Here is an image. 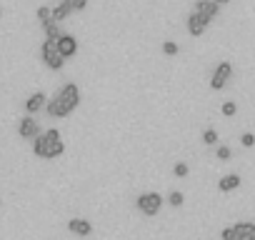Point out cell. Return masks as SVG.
I'll return each mask as SVG.
<instances>
[{
	"mask_svg": "<svg viewBox=\"0 0 255 240\" xmlns=\"http://www.w3.org/2000/svg\"><path fill=\"white\" fill-rule=\"evenodd\" d=\"M80 105V88L75 83H65L48 103H45V113L50 118H68L75 108Z\"/></svg>",
	"mask_w": 255,
	"mask_h": 240,
	"instance_id": "cell-1",
	"label": "cell"
},
{
	"mask_svg": "<svg viewBox=\"0 0 255 240\" xmlns=\"http://www.w3.org/2000/svg\"><path fill=\"white\" fill-rule=\"evenodd\" d=\"M65 153V143L60 138V130L58 128H50L45 130L43 135H38L33 140V155L35 158H43V160H55Z\"/></svg>",
	"mask_w": 255,
	"mask_h": 240,
	"instance_id": "cell-2",
	"label": "cell"
},
{
	"mask_svg": "<svg viewBox=\"0 0 255 240\" xmlns=\"http://www.w3.org/2000/svg\"><path fill=\"white\" fill-rule=\"evenodd\" d=\"M163 203H165V200H163L160 193H143V195L135 198V208H138L145 218H155V215L160 213Z\"/></svg>",
	"mask_w": 255,
	"mask_h": 240,
	"instance_id": "cell-3",
	"label": "cell"
},
{
	"mask_svg": "<svg viewBox=\"0 0 255 240\" xmlns=\"http://www.w3.org/2000/svg\"><path fill=\"white\" fill-rule=\"evenodd\" d=\"M40 58H43V63H45L50 70H60V68L65 65V58L58 53V45H55L53 40H45V43L40 45Z\"/></svg>",
	"mask_w": 255,
	"mask_h": 240,
	"instance_id": "cell-4",
	"label": "cell"
},
{
	"mask_svg": "<svg viewBox=\"0 0 255 240\" xmlns=\"http://www.w3.org/2000/svg\"><path fill=\"white\" fill-rule=\"evenodd\" d=\"M18 135L23 138V140H35L38 135H43V130H40V123L33 118V115H25V118H20L18 120Z\"/></svg>",
	"mask_w": 255,
	"mask_h": 240,
	"instance_id": "cell-5",
	"label": "cell"
},
{
	"mask_svg": "<svg viewBox=\"0 0 255 240\" xmlns=\"http://www.w3.org/2000/svg\"><path fill=\"white\" fill-rule=\"evenodd\" d=\"M230 75H233V65H230L228 60L218 63V68H215V73H213V78H210V88H213V90H223V88L228 85Z\"/></svg>",
	"mask_w": 255,
	"mask_h": 240,
	"instance_id": "cell-6",
	"label": "cell"
},
{
	"mask_svg": "<svg viewBox=\"0 0 255 240\" xmlns=\"http://www.w3.org/2000/svg\"><path fill=\"white\" fill-rule=\"evenodd\" d=\"M58 45V53L68 60V58H73L75 53H78V40H75V35H68V33H63L60 35V40L55 43Z\"/></svg>",
	"mask_w": 255,
	"mask_h": 240,
	"instance_id": "cell-7",
	"label": "cell"
},
{
	"mask_svg": "<svg viewBox=\"0 0 255 240\" xmlns=\"http://www.w3.org/2000/svg\"><path fill=\"white\" fill-rule=\"evenodd\" d=\"M208 23H210V20H205L200 13H195V10H193V13L188 15V33H190L193 38H200V35L205 33Z\"/></svg>",
	"mask_w": 255,
	"mask_h": 240,
	"instance_id": "cell-8",
	"label": "cell"
},
{
	"mask_svg": "<svg viewBox=\"0 0 255 240\" xmlns=\"http://www.w3.org/2000/svg\"><path fill=\"white\" fill-rule=\"evenodd\" d=\"M195 13H200L205 20H215L218 13H220V5L215 3V0H198V3H195Z\"/></svg>",
	"mask_w": 255,
	"mask_h": 240,
	"instance_id": "cell-9",
	"label": "cell"
},
{
	"mask_svg": "<svg viewBox=\"0 0 255 240\" xmlns=\"http://www.w3.org/2000/svg\"><path fill=\"white\" fill-rule=\"evenodd\" d=\"M45 103H48V98H45V93L43 90H35L28 100H25V110H28V115H35V113H40L43 108H45Z\"/></svg>",
	"mask_w": 255,
	"mask_h": 240,
	"instance_id": "cell-10",
	"label": "cell"
},
{
	"mask_svg": "<svg viewBox=\"0 0 255 240\" xmlns=\"http://www.w3.org/2000/svg\"><path fill=\"white\" fill-rule=\"evenodd\" d=\"M68 230H70L73 235H80V238L93 235V225H90V220H83V218H73V220H68Z\"/></svg>",
	"mask_w": 255,
	"mask_h": 240,
	"instance_id": "cell-11",
	"label": "cell"
},
{
	"mask_svg": "<svg viewBox=\"0 0 255 240\" xmlns=\"http://www.w3.org/2000/svg\"><path fill=\"white\" fill-rule=\"evenodd\" d=\"M240 183H243V178H240L238 173H230V175H225V178L218 180V190H220V193H230V190H238Z\"/></svg>",
	"mask_w": 255,
	"mask_h": 240,
	"instance_id": "cell-12",
	"label": "cell"
},
{
	"mask_svg": "<svg viewBox=\"0 0 255 240\" xmlns=\"http://www.w3.org/2000/svg\"><path fill=\"white\" fill-rule=\"evenodd\" d=\"M253 228H255V223H248V220H240V223H235V225H233L235 240H250V235H253Z\"/></svg>",
	"mask_w": 255,
	"mask_h": 240,
	"instance_id": "cell-13",
	"label": "cell"
},
{
	"mask_svg": "<svg viewBox=\"0 0 255 240\" xmlns=\"http://www.w3.org/2000/svg\"><path fill=\"white\" fill-rule=\"evenodd\" d=\"M70 13H73L70 3H68V0H60V3L53 8V20H55V23H60V20H65Z\"/></svg>",
	"mask_w": 255,
	"mask_h": 240,
	"instance_id": "cell-14",
	"label": "cell"
},
{
	"mask_svg": "<svg viewBox=\"0 0 255 240\" xmlns=\"http://www.w3.org/2000/svg\"><path fill=\"white\" fill-rule=\"evenodd\" d=\"M43 30H45V40H53V43H58L60 35H63V30H60V25L55 20H50L48 25H43Z\"/></svg>",
	"mask_w": 255,
	"mask_h": 240,
	"instance_id": "cell-15",
	"label": "cell"
},
{
	"mask_svg": "<svg viewBox=\"0 0 255 240\" xmlns=\"http://www.w3.org/2000/svg\"><path fill=\"white\" fill-rule=\"evenodd\" d=\"M35 15H38L40 25H48V23L53 20V8H48V5H40V8L35 10Z\"/></svg>",
	"mask_w": 255,
	"mask_h": 240,
	"instance_id": "cell-16",
	"label": "cell"
},
{
	"mask_svg": "<svg viewBox=\"0 0 255 240\" xmlns=\"http://www.w3.org/2000/svg\"><path fill=\"white\" fill-rule=\"evenodd\" d=\"M220 113H223L225 118H233V115L238 113V105H235V100H225V103H223V108H220Z\"/></svg>",
	"mask_w": 255,
	"mask_h": 240,
	"instance_id": "cell-17",
	"label": "cell"
},
{
	"mask_svg": "<svg viewBox=\"0 0 255 240\" xmlns=\"http://www.w3.org/2000/svg\"><path fill=\"white\" fill-rule=\"evenodd\" d=\"M168 203H170V205H173V208H180V205H183V203H185V195H183V193H180V190H173V193H170V195H168Z\"/></svg>",
	"mask_w": 255,
	"mask_h": 240,
	"instance_id": "cell-18",
	"label": "cell"
},
{
	"mask_svg": "<svg viewBox=\"0 0 255 240\" xmlns=\"http://www.w3.org/2000/svg\"><path fill=\"white\" fill-rule=\"evenodd\" d=\"M163 53L173 58V55H178V53H180V48H178V43H173V40H165V43H163Z\"/></svg>",
	"mask_w": 255,
	"mask_h": 240,
	"instance_id": "cell-19",
	"label": "cell"
},
{
	"mask_svg": "<svg viewBox=\"0 0 255 240\" xmlns=\"http://www.w3.org/2000/svg\"><path fill=\"white\" fill-rule=\"evenodd\" d=\"M203 143H205V145H215V143H218V130L208 128V130L203 133Z\"/></svg>",
	"mask_w": 255,
	"mask_h": 240,
	"instance_id": "cell-20",
	"label": "cell"
},
{
	"mask_svg": "<svg viewBox=\"0 0 255 240\" xmlns=\"http://www.w3.org/2000/svg\"><path fill=\"white\" fill-rule=\"evenodd\" d=\"M230 155H233V153H230L228 145H218V150H215V158H218V160L225 163V160H230Z\"/></svg>",
	"mask_w": 255,
	"mask_h": 240,
	"instance_id": "cell-21",
	"label": "cell"
},
{
	"mask_svg": "<svg viewBox=\"0 0 255 240\" xmlns=\"http://www.w3.org/2000/svg\"><path fill=\"white\" fill-rule=\"evenodd\" d=\"M173 173H175V178H188V173H190V168H188V163H175V168H173Z\"/></svg>",
	"mask_w": 255,
	"mask_h": 240,
	"instance_id": "cell-22",
	"label": "cell"
},
{
	"mask_svg": "<svg viewBox=\"0 0 255 240\" xmlns=\"http://www.w3.org/2000/svg\"><path fill=\"white\" fill-rule=\"evenodd\" d=\"M68 3H70L73 13H80V10H85V8H88V0H68Z\"/></svg>",
	"mask_w": 255,
	"mask_h": 240,
	"instance_id": "cell-23",
	"label": "cell"
},
{
	"mask_svg": "<svg viewBox=\"0 0 255 240\" xmlns=\"http://www.w3.org/2000/svg\"><path fill=\"white\" fill-rule=\"evenodd\" d=\"M240 143H243V148H253V145H255V135H253V133H243Z\"/></svg>",
	"mask_w": 255,
	"mask_h": 240,
	"instance_id": "cell-24",
	"label": "cell"
},
{
	"mask_svg": "<svg viewBox=\"0 0 255 240\" xmlns=\"http://www.w3.org/2000/svg\"><path fill=\"white\" fill-rule=\"evenodd\" d=\"M220 238H223V240H235V233H233V228H225V230L220 233Z\"/></svg>",
	"mask_w": 255,
	"mask_h": 240,
	"instance_id": "cell-25",
	"label": "cell"
},
{
	"mask_svg": "<svg viewBox=\"0 0 255 240\" xmlns=\"http://www.w3.org/2000/svg\"><path fill=\"white\" fill-rule=\"evenodd\" d=\"M215 3H218V5H225V3H230V0H215Z\"/></svg>",
	"mask_w": 255,
	"mask_h": 240,
	"instance_id": "cell-26",
	"label": "cell"
},
{
	"mask_svg": "<svg viewBox=\"0 0 255 240\" xmlns=\"http://www.w3.org/2000/svg\"><path fill=\"white\" fill-rule=\"evenodd\" d=\"M250 240H255V228H253V235H250Z\"/></svg>",
	"mask_w": 255,
	"mask_h": 240,
	"instance_id": "cell-27",
	"label": "cell"
},
{
	"mask_svg": "<svg viewBox=\"0 0 255 240\" xmlns=\"http://www.w3.org/2000/svg\"><path fill=\"white\" fill-rule=\"evenodd\" d=\"M0 18H3V10H0Z\"/></svg>",
	"mask_w": 255,
	"mask_h": 240,
	"instance_id": "cell-28",
	"label": "cell"
},
{
	"mask_svg": "<svg viewBox=\"0 0 255 240\" xmlns=\"http://www.w3.org/2000/svg\"><path fill=\"white\" fill-rule=\"evenodd\" d=\"M0 205H3V200H0Z\"/></svg>",
	"mask_w": 255,
	"mask_h": 240,
	"instance_id": "cell-29",
	"label": "cell"
}]
</instances>
